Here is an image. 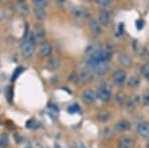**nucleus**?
I'll return each mask as SVG.
<instances>
[{
    "mask_svg": "<svg viewBox=\"0 0 149 148\" xmlns=\"http://www.w3.org/2000/svg\"><path fill=\"white\" fill-rule=\"evenodd\" d=\"M110 113L109 111H102L97 114V120L100 121V122H105V121L109 120L110 118Z\"/></svg>",
    "mask_w": 149,
    "mask_h": 148,
    "instance_id": "f3484780",
    "label": "nucleus"
},
{
    "mask_svg": "<svg viewBox=\"0 0 149 148\" xmlns=\"http://www.w3.org/2000/svg\"><path fill=\"white\" fill-rule=\"evenodd\" d=\"M111 85L109 83H103L97 90V97L104 102H109L111 99Z\"/></svg>",
    "mask_w": 149,
    "mask_h": 148,
    "instance_id": "f03ea898",
    "label": "nucleus"
},
{
    "mask_svg": "<svg viewBox=\"0 0 149 148\" xmlns=\"http://www.w3.org/2000/svg\"><path fill=\"white\" fill-rule=\"evenodd\" d=\"M39 52L42 56H49L52 52V46L49 42H43L39 47Z\"/></svg>",
    "mask_w": 149,
    "mask_h": 148,
    "instance_id": "ddd939ff",
    "label": "nucleus"
},
{
    "mask_svg": "<svg viewBox=\"0 0 149 148\" xmlns=\"http://www.w3.org/2000/svg\"><path fill=\"white\" fill-rule=\"evenodd\" d=\"M35 36H36V38H43L45 36L44 30H43L41 27L35 28Z\"/></svg>",
    "mask_w": 149,
    "mask_h": 148,
    "instance_id": "b1692460",
    "label": "nucleus"
},
{
    "mask_svg": "<svg viewBox=\"0 0 149 148\" xmlns=\"http://www.w3.org/2000/svg\"><path fill=\"white\" fill-rule=\"evenodd\" d=\"M95 1L102 7H109L111 4V0H95Z\"/></svg>",
    "mask_w": 149,
    "mask_h": 148,
    "instance_id": "393cba45",
    "label": "nucleus"
},
{
    "mask_svg": "<svg viewBox=\"0 0 149 148\" xmlns=\"http://www.w3.org/2000/svg\"><path fill=\"white\" fill-rule=\"evenodd\" d=\"M140 57H141V59L144 60V61L149 60V51L146 49V48H142V50H141V52H140Z\"/></svg>",
    "mask_w": 149,
    "mask_h": 148,
    "instance_id": "5701e85b",
    "label": "nucleus"
},
{
    "mask_svg": "<svg viewBox=\"0 0 149 148\" xmlns=\"http://www.w3.org/2000/svg\"><path fill=\"white\" fill-rule=\"evenodd\" d=\"M118 61H119V63L123 67H125V68H130L132 66V60L129 58L128 55H126L125 53H119Z\"/></svg>",
    "mask_w": 149,
    "mask_h": 148,
    "instance_id": "f8f14e48",
    "label": "nucleus"
},
{
    "mask_svg": "<svg viewBox=\"0 0 149 148\" xmlns=\"http://www.w3.org/2000/svg\"><path fill=\"white\" fill-rule=\"evenodd\" d=\"M142 102L144 106H149V92H145L142 95Z\"/></svg>",
    "mask_w": 149,
    "mask_h": 148,
    "instance_id": "a878e982",
    "label": "nucleus"
},
{
    "mask_svg": "<svg viewBox=\"0 0 149 148\" xmlns=\"http://www.w3.org/2000/svg\"><path fill=\"white\" fill-rule=\"evenodd\" d=\"M34 13H35L36 18L39 19V20H44V19L46 18V16H47L46 11H45V9L42 8V7L36 6L34 8Z\"/></svg>",
    "mask_w": 149,
    "mask_h": 148,
    "instance_id": "2eb2a0df",
    "label": "nucleus"
},
{
    "mask_svg": "<svg viewBox=\"0 0 149 148\" xmlns=\"http://www.w3.org/2000/svg\"><path fill=\"white\" fill-rule=\"evenodd\" d=\"M130 128H131V123L129 121L125 120V119L117 121L114 124V129L116 131H119V132H124V131L129 130Z\"/></svg>",
    "mask_w": 149,
    "mask_h": 148,
    "instance_id": "0eeeda50",
    "label": "nucleus"
},
{
    "mask_svg": "<svg viewBox=\"0 0 149 148\" xmlns=\"http://www.w3.org/2000/svg\"><path fill=\"white\" fill-rule=\"evenodd\" d=\"M137 133L143 138L149 139V122H141L137 125Z\"/></svg>",
    "mask_w": 149,
    "mask_h": 148,
    "instance_id": "423d86ee",
    "label": "nucleus"
},
{
    "mask_svg": "<svg viewBox=\"0 0 149 148\" xmlns=\"http://www.w3.org/2000/svg\"><path fill=\"white\" fill-rule=\"evenodd\" d=\"M90 29L93 35L98 36L102 34V25L95 19H91L90 20Z\"/></svg>",
    "mask_w": 149,
    "mask_h": 148,
    "instance_id": "6e6552de",
    "label": "nucleus"
},
{
    "mask_svg": "<svg viewBox=\"0 0 149 148\" xmlns=\"http://www.w3.org/2000/svg\"><path fill=\"white\" fill-rule=\"evenodd\" d=\"M72 14L77 19H84L86 16V10L81 6H74L72 8Z\"/></svg>",
    "mask_w": 149,
    "mask_h": 148,
    "instance_id": "1a4fd4ad",
    "label": "nucleus"
},
{
    "mask_svg": "<svg viewBox=\"0 0 149 148\" xmlns=\"http://www.w3.org/2000/svg\"><path fill=\"white\" fill-rule=\"evenodd\" d=\"M97 94L93 90H86L84 92L83 97H81V99L86 104H91L93 102H95V101L97 99Z\"/></svg>",
    "mask_w": 149,
    "mask_h": 148,
    "instance_id": "39448f33",
    "label": "nucleus"
},
{
    "mask_svg": "<svg viewBox=\"0 0 149 148\" xmlns=\"http://www.w3.org/2000/svg\"><path fill=\"white\" fill-rule=\"evenodd\" d=\"M112 80L115 85H122L126 81V73L123 70H117L115 71L112 75Z\"/></svg>",
    "mask_w": 149,
    "mask_h": 148,
    "instance_id": "20e7f679",
    "label": "nucleus"
},
{
    "mask_svg": "<svg viewBox=\"0 0 149 148\" xmlns=\"http://www.w3.org/2000/svg\"><path fill=\"white\" fill-rule=\"evenodd\" d=\"M146 148H149V142L147 143V144H146Z\"/></svg>",
    "mask_w": 149,
    "mask_h": 148,
    "instance_id": "c85d7f7f",
    "label": "nucleus"
},
{
    "mask_svg": "<svg viewBox=\"0 0 149 148\" xmlns=\"http://www.w3.org/2000/svg\"><path fill=\"white\" fill-rule=\"evenodd\" d=\"M8 144V137L6 134H3L0 137V148H5Z\"/></svg>",
    "mask_w": 149,
    "mask_h": 148,
    "instance_id": "412c9836",
    "label": "nucleus"
},
{
    "mask_svg": "<svg viewBox=\"0 0 149 148\" xmlns=\"http://www.w3.org/2000/svg\"><path fill=\"white\" fill-rule=\"evenodd\" d=\"M138 97H131L130 99H126V102H125V107L127 110L129 111H133L134 109L136 108V106H137V104H138Z\"/></svg>",
    "mask_w": 149,
    "mask_h": 148,
    "instance_id": "4468645a",
    "label": "nucleus"
},
{
    "mask_svg": "<svg viewBox=\"0 0 149 148\" xmlns=\"http://www.w3.org/2000/svg\"><path fill=\"white\" fill-rule=\"evenodd\" d=\"M0 2H1V0H0Z\"/></svg>",
    "mask_w": 149,
    "mask_h": 148,
    "instance_id": "7c9ffc66",
    "label": "nucleus"
},
{
    "mask_svg": "<svg viewBox=\"0 0 149 148\" xmlns=\"http://www.w3.org/2000/svg\"><path fill=\"white\" fill-rule=\"evenodd\" d=\"M35 40H36V36L33 33H30L27 38L22 42L20 46L21 53L25 58H29L31 57L34 53L35 50Z\"/></svg>",
    "mask_w": 149,
    "mask_h": 148,
    "instance_id": "f257e3e1",
    "label": "nucleus"
},
{
    "mask_svg": "<svg viewBox=\"0 0 149 148\" xmlns=\"http://www.w3.org/2000/svg\"><path fill=\"white\" fill-rule=\"evenodd\" d=\"M134 141L129 136H122L118 141V148H133Z\"/></svg>",
    "mask_w": 149,
    "mask_h": 148,
    "instance_id": "9d476101",
    "label": "nucleus"
},
{
    "mask_svg": "<svg viewBox=\"0 0 149 148\" xmlns=\"http://www.w3.org/2000/svg\"><path fill=\"white\" fill-rule=\"evenodd\" d=\"M98 22L102 26H107L110 22V16L109 12L105 10H102L98 13Z\"/></svg>",
    "mask_w": 149,
    "mask_h": 148,
    "instance_id": "9b49d317",
    "label": "nucleus"
},
{
    "mask_svg": "<svg viewBox=\"0 0 149 148\" xmlns=\"http://www.w3.org/2000/svg\"><path fill=\"white\" fill-rule=\"evenodd\" d=\"M110 69V63L109 61H100L97 63V65L93 67V71L95 72L97 75L102 76L107 74Z\"/></svg>",
    "mask_w": 149,
    "mask_h": 148,
    "instance_id": "7ed1b4c3",
    "label": "nucleus"
},
{
    "mask_svg": "<svg viewBox=\"0 0 149 148\" xmlns=\"http://www.w3.org/2000/svg\"><path fill=\"white\" fill-rule=\"evenodd\" d=\"M116 101L118 104H120V106H123V104H125L126 102V95H125V92H118L116 94Z\"/></svg>",
    "mask_w": 149,
    "mask_h": 148,
    "instance_id": "6ab92c4d",
    "label": "nucleus"
},
{
    "mask_svg": "<svg viewBox=\"0 0 149 148\" xmlns=\"http://www.w3.org/2000/svg\"><path fill=\"white\" fill-rule=\"evenodd\" d=\"M16 2H18V3H20V4H22V3H24L25 2V0H15Z\"/></svg>",
    "mask_w": 149,
    "mask_h": 148,
    "instance_id": "cd10ccee",
    "label": "nucleus"
},
{
    "mask_svg": "<svg viewBox=\"0 0 149 148\" xmlns=\"http://www.w3.org/2000/svg\"><path fill=\"white\" fill-rule=\"evenodd\" d=\"M34 2V4L36 6L38 7H42V8H45L48 4V1L47 0H32Z\"/></svg>",
    "mask_w": 149,
    "mask_h": 148,
    "instance_id": "4be33fe9",
    "label": "nucleus"
},
{
    "mask_svg": "<svg viewBox=\"0 0 149 148\" xmlns=\"http://www.w3.org/2000/svg\"><path fill=\"white\" fill-rule=\"evenodd\" d=\"M92 79H93V76H92V74L90 73V72H83V73L81 74V76H80V80H81V82H83V83H88V82H91L92 81Z\"/></svg>",
    "mask_w": 149,
    "mask_h": 148,
    "instance_id": "a211bd4d",
    "label": "nucleus"
},
{
    "mask_svg": "<svg viewBox=\"0 0 149 148\" xmlns=\"http://www.w3.org/2000/svg\"><path fill=\"white\" fill-rule=\"evenodd\" d=\"M57 3H58V5L62 6L65 3V0H57Z\"/></svg>",
    "mask_w": 149,
    "mask_h": 148,
    "instance_id": "bb28decb",
    "label": "nucleus"
},
{
    "mask_svg": "<svg viewBox=\"0 0 149 148\" xmlns=\"http://www.w3.org/2000/svg\"><path fill=\"white\" fill-rule=\"evenodd\" d=\"M139 83H140V78L137 77V76H131L129 78L128 82H127V85L130 88H137Z\"/></svg>",
    "mask_w": 149,
    "mask_h": 148,
    "instance_id": "dca6fc26",
    "label": "nucleus"
},
{
    "mask_svg": "<svg viewBox=\"0 0 149 148\" xmlns=\"http://www.w3.org/2000/svg\"><path fill=\"white\" fill-rule=\"evenodd\" d=\"M56 148H59V146H58V145H56Z\"/></svg>",
    "mask_w": 149,
    "mask_h": 148,
    "instance_id": "c756f323",
    "label": "nucleus"
},
{
    "mask_svg": "<svg viewBox=\"0 0 149 148\" xmlns=\"http://www.w3.org/2000/svg\"><path fill=\"white\" fill-rule=\"evenodd\" d=\"M141 74L144 78H146L148 80L149 79V64H144V65L141 67Z\"/></svg>",
    "mask_w": 149,
    "mask_h": 148,
    "instance_id": "aec40b11",
    "label": "nucleus"
},
{
    "mask_svg": "<svg viewBox=\"0 0 149 148\" xmlns=\"http://www.w3.org/2000/svg\"><path fill=\"white\" fill-rule=\"evenodd\" d=\"M148 81H149V79H148Z\"/></svg>",
    "mask_w": 149,
    "mask_h": 148,
    "instance_id": "2f4dec72",
    "label": "nucleus"
}]
</instances>
